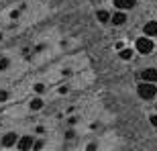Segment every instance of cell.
<instances>
[{
	"mask_svg": "<svg viewBox=\"0 0 157 151\" xmlns=\"http://www.w3.org/2000/svg\"><path fill=\"white\" fill-rule=\"evenodd\" d=\"M155 94H157L155 82H145V84H141V86H139V96L143 100H151Z\"/></svg>",
	"mask_w": 157,
	"mask_h": 151,
	"instance_id": "obj_1",
	"label": "cell"
},
{
	"mask_svg": "<svg viewBox=\"0 0 157 151\" xmlns=\"http://www.w3.org/2000/svg\"><path fill=\"white\" fill-rule=\"evenodd\" d=\"M135 47H137V51L143 53V55H147V53H151L153 51V41L151 39H147V37H143V39H137V43H135Z\"/></svg>",
	"mask_w": 157,
	"mask_h": 151,
	"instance_id": "obj_2",
	"label": "cell"
},
{
	"mask_svg": "<svg viewBox=\"0 0 157 151\" xmlns=\"http://www.w3.org/2000/svg\"><path fill=\"white\" fill-rule=\"evenodd\" d=\"M141 80H145V82H157V70H153V68L143 70V72H141Z\"/></svg>",
	"mask_w": 157,
	"mask_h": 151,
	"instance_id": "obj_3",
	"label": "cell"
},
{
	"mask_svg": "<svg viewBox=\"0 0 157 151\" xmlns=\"http://www.w3.org/2000/svg\"><path fill=\"white\" fill-rule=\"evenodd\" d=\"M143 33H145L147 37H155V35H157V23H155V21L147 23L145 27H143Z\"/></svg>",
	"mask_w": 157,
	"mask_h": 151,
	"instance_id": "obj_4",
	"label": "cell"
},
{
	"mask_svg": "<svg viewBox=\"0 0 157 151\" xmlns=\"http://www.w3.org/2000/svg\"><path fill=\"white\" fill-rule=\"evenodd\" d=\"M135 2L137 0H114V6H117L118 10H122V8H133Z\"/></svg>",
	"mask_w": 157,
	"mask_h": 151,
	"instance_id": "obj_5",
	"label": "cell"
},
{
	"mask_svg": "<svg viewBox=\"0 0 157 151\" xmlns=\"http://www.w3.org/2000/svg\"><path fill=\"white\" fill-rule=\"evenodd\" d=\"M14 143H17V135L8 133V135H4V137H2V147H12Z\"/></svg>",
	"mask_w": 157,
	"mask_h": 151,
	"instance_id": "obj_6",
	"label": "cell"
},
{
	"mask_svg": "<svg viewBox=\"0 0 157 151\" xmlns=\"http://www.w3.org/2000/svg\"><path fill=\"white\" fill-rule=\"evenodd\" d=\"M18 149H31V147H33V139H31V137H23V139H21V141H18Z\"/></svg>",
	"mask_w": 157,
	"mask_h": 151,
	"instance_id": "obj_7",
	"label": "cell"
},
{
	"mask_svg": "<svg viewBox=\"0 0 157 151\" xmlns=\"http://www.w3.org/2000/svg\"><path fill=\"white\" fill-rule=\"evenodd\" d=\"M96 17H98L100 23H108V21H110V14H108L106 10H98V12H96Z\"/></svg>",
	"mask_w": 157,
	"mask_h": 151,
	"instance_id": "obj_8",
	"label": "cell"
},
{
	"mask_svg": "<svg viewBox=\"0 0 157 151\" xmlns=\"http://www.w3.org/2000/svg\"><path fill=\"white\" fill-rule=\"evenodd\" d=\"M124 21H127V14H122V12H118V14L112 17V23L114 25H124Z\"/></svg>",
	"mask_w": 157,
	"mask_h": 151,
	"instance_id": "obj_9",
	"label": "cell"
},
{
	"mask_svg": "<svg viewBox=\"0 0 157 151\" xmlns=\"http://www.w3.org/2000/svg\"><path fill=\"white\" fill-rule=\"evenodd\" d=\"M31 108H33V110H39V108H43V100H41V98H35L33 102H31Z\"/></svg>",
	"mask_w": 157,
	"mask_h": 151,
	"instance_id": "obj_10",
	"label": "cell"
},
{
	"mask_svg": "<svg viewBox=\"0 0 157 151\" xmlns=\"http://www.w3.org/2000/svg\"><path fill=\"white\" fill-rule=\"evenodd\" d=\"M121 57L122 59H131V57H133V51H131V49H122V51H121Z\"/></svg>",
	"mask_w": 157,
	"mask_h": 151,
	"instance_id": "obj_11",
	"label": "cell"
},
{
	"mask_svg": "<svg viewBox=\"0 0 157 151\" xmlns=\"http://www.w3.org/2000/svg\"><path fill=\"white\" fill-rule=\"evenodd\" d=\"M8 98H10V94L6 92V90H0V102H6Z\"/></svg>",
	"mask_w": 157,
	"mask_h": 151,
	"instance_id": "obj_12",
	"label": "cell"
},
{
	"mask_svg": "<svg viewBox=\"0 0 157 151\" xmlns=\"http://www.w3.org/2000/svg\"><path fill=\"white\" fill-rule=\"evenodd\" d=\"M8 65H10V61H8V59H0V70H6Z\"/></svg>",
	"mask_w": 157,
	"mask_h": 151,
	"instance_id": "obj_13",
	"label": "cell"
},
{
	"mask_svg": "<svg viewBox=\"0 0 157 151\" xmlns=\"http://www.w3.org/2000/svg\"><path fill=\"white\" fill-rule=\"evenodd\" d=\"M43 145H45V143H43V141H35V143H33V149H43Z\"/></svg>",
	"mask_w": 157,
	"mask_h": 151,
	"instance_id": "obj_14",
	"label": "cell"
},
{
	"mask_svg": "<svg viewBox=\"0 0 157 151\" xmlns=\"http://www.w3.org/2000/svg\"><path fill=\"white\" fill-rule=\"evenodd\" d=\"M43 90H45V88H43V84H35V92H37V94H41Z\"/></svg>",
	"mask_w": 157,
	"mask_h": 151,
	"instance_id": "obj_15",
	"label": "cell"
},
{
	"mask_svg": "<svg viewBox=\"0 0 157 151\" xmlns=\"http://www.w3.org/2000/svg\"><path fill=\"white\" fill-rule=\"evenodd\" d=\"M151 125H153V127H157V114L151 116Z\"/></svg>",
	"mask_w": 157,
	"mask_h": 151,
	"instance_id": "obj_16",
	"label": "cell"
},
{
	"mask_svg": "<svg viewBox=\"0 0 157 151\" xmlns=\"http://www.w3.org/2000/svg\"><path fill=\"white\" fill-rule=\"evenodd\" d=\"M0 39H2V35H0Z\"/></svg>",
	"mask_w": 157,
	"mask_h": 151,
	"instance_id": "obj_17",
	"label": "cell"
}]
</instances>
